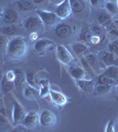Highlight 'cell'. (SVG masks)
<instances>
[{"label":"cell","mask_w":118,"mask_h":132,"mask_svg":"<svg viewBox=\"0 0 118 132\" xmlns=\"http://www.w3.org/2000/svg\"><path fill=\"white\" fill-rule=\"evenodd\" d=\"M27 50L28 46L25 38L20 35H16L8 41L6 46V54L11 59L19 60L26 56Z\"/></svg>","instance_id":"1"},{"label":"cell","mask_w":118,"mask_h":132,"mask_svg":"<svg viewBox=\"0 0 118 132\" xmlns=\"http://www.w3.org/2000/svg\"><path fill=\"white\" fill-rule=\"evenodd\" d=\"M36 14L41 19L42 22L43 23L44 27H54L55 25L58 24V21L60 20L56 14V12H49V11L46 10L37 9L36 10Z\"/></svg>","instance_id":"2"},{"label":"cell","mask_w":118,"mask_h":132,"mask_svg":"<svg viewBox=\"0 0 118 132\" xmlns=\"http://www.w3.org/2000/svg\"><path fill=\"white\" fill-rule=\"evenodd\" d=\"M56 56L60 63L64 65H70L73 62L74 58L72 53L64 45H57L56 50Z\"/></svg>","instance_id":"3"},{"label":"cell","mask_w":118,"mask_h":132,"mask_svg":"<svg viewBox=\"0 0 118 132\" xmlns=\"http://www.w3.org/2000/svg\"><path fill=\"white\" fill-rule=\"evenodd\" d=\"M57 122V116L50 110L45 109L39 114V124L42 128H51Z\"/></svg>","instance_id":"4"},{"label":"cell","mask_w":118,"mask_h":132,"mask_svg":"<svg viewBox=\"0 0 118 132\" xmlns=\"http://www.w3.org/2000/svg\"><path fill=\"white\" fill-rule=\"evenodd\" d=\"M39 124V114L35 110H31L29 112H27L25 118L20 122V125L25 127L26 129H32Z\"/></svg>","instance_id":"5"},{"label":"cell","mask_w":118,"mask_h":132,"mask_svg":"<svg viewBox=\"0 0 118 132\" xmlns=\"http://www.w3.org/2000/svg\"><path fill=\"white\" fill-rule=\"evenodd\" d=\"M19 20H20V15L16 9L12 7H8L4 10L2 13V21L4 24H16Z\"/></svg>","instance_id":"6"},{"label":"cell","mask_w":118,"mask_h":132,"mask_svg":"<svg viewBox=\"0 0 118 132\" xmlns=\"http://www.w3.org/2000/svg\"><path fill=\"white\" fill-rule=\"evenodd\" d=\"M23 26L27 30L31 32H36L44 27L43 23L42 22L41 19L37 15L27 17L23 22Z\"/></svg>","instance_id":"7"},{"label":"cell","mask_w":118,"mask_h":132,"mask_svg":"<svg viewBox=\"0 0 118 132\" xmlns=\"http://www.w3.org/2000/svg\"><path fill=\"white\" fill-rule=\"evenodd\" d=\"M72 11L70 7V0H64L62 3L57 5L56 8V14L60 20H66L72 15Z\"/></svg>","instance_id":"8"},{"label":"cell","mask_w":118,"mask_h":132,"mask_svg":"<svg viewBox=\"0 0 118 132\" xmlns=\"http://www.w3.org/2000/svg\"><path fill=\"white\" fill-rule=\"evenodd\" d=\"M26 114H27V111L25 108L19 103L18 101H13V108H12V122H13V125L20 124V122L25 118Z\"/></svg>","instance_id":"9"},{"label":"cell","mask_w":118,"mask_h":132,"mask_svg":"<svg viewBox=\"0 0 118 132\" xmlns=\"http://www.w3.org/2000/svg\"><path fill=\"white\" fill-rule=\"evenodd\" d=\"M49 97H50L51 101L53 102V104L56 107L58 108L64 107L69 102V98L66 97L61 92L50 90L49 91Z\"/></svg>","instance_id":"10"},{"label":"cell","mask_w":118,"mask_h":132,"mask_svg":"<svg viewBox=\"0 0 118 132\" xmlns=\"http://www.w3.org/2000/svg\"><path fill=\"white\" fill-rule=\"evenodd\" d=\"M98 58L100 60V65H101V63H103L106 67H108L109 65L115 64L118 57L109 50H102L98 54Z\"/></svg>","instance_id":"11"},{"label":"cell","mask_w":118,"mask_h":132,"mask_svg":"<svg viewBox=\"0 0 118 132\" xmlns=\"http://www.w3.org/2000/svg\"><path fill=\"white\" fill-rule=\"evenodd\" d=\"M72 31H73L72 27L66 23H58L54 29L56 35L61 39H66V38L70 37L72 34Z\"/></svg>","instance_id":"12"},{"label":"cell","mask_w":118,"mask_h":132,"mask_svg":"<svg viewBox=\"0 0 118 132\" xmlns=\"http://www.w3.org/2000/svg\"><path fill=\"white\" fill-rule=\"evenodd\" d=\"M53 46H54V42L51 40L40 39L38 41H36L35 45H34V48H35V51L37 54L42 55Z\"/></svg>","instance_id":"13"},{"label":"cell","mask_w":118,"mask_h":132,"mask_svg":"<svg viewBox=\"0 0 118 132\" xmlns=\"http://www.w3.org/2000/svg\"><path fill=\"white\" fill-rule=\"evenodd\" d=\"M68 71H69L70 75L72 77V78H74L76 81L85 79V77L87 76V71L83 67H80V66L76 64L70 65L68 68Z\"/></svg>","instance_id":"14"},{"label":"cell","mask_w":118,"mask_h":132,"mask_svg":"<svg viewBox=\"0 0 118 132\" xmlns=\"http://www.w3.org/2000/svg\"><path fill=\"white\" fill-rule=\"evenodd\" d=\"M85 60L87 61V63H88L91 70L93 71V73H95V74L100 73V71H101V65H100L98 56L93 54V53H89V54L85 55Z\"/></svg>","instance_id":"15"},{"label":"cell","mask_w":118,"mask_h":132,"mask_svg":"<svg viewBox=\"0 0 118 132\" xmlns=\"http://www.w3.org/2000/svg\"><path fill=\"white\" fill-rule=\"evenodd\" d=\"M76 85L79 88V90L85 93H91L92 92L94 91V88H95V83L93 79L85 78V79L78 80V81H76Z\"/></svg>","instance_id":"16"},{"label":"cell","mask_w":118,"mask_h":132,"mask_svg":"<svg viewBox=\"0 0 118 132\" xmlns=\"http://www.w3.org/2000/svg\"><path fill=\"white\" fill-rule=\"evenodd\" d=\"M70 4L72 12L75 14L80 15L86 10V3L85 0H70Z\"/></svg>","instance_id":"17"},{"label":"cell","mask_w":118,"mask_h":132,"mask_svg":"<svg viewBox=\"0 0 118 132\" xmlns=\"http://www.w3.org/2000/svg\"><path fill=\"white\" fill-rule=\"evenodd\" d=\"M72 47V50L74 52V54L76 56H78L79 57L84 56L87 54L88 52V45H86L85 43H84L82 42H74L73 44L70 45Z\"/></svg>","instance_id":"18"},{"label":"cell","mask_w":118,"mask_h":132,"mask_svg":"<svg viewBox=\"0 0 118 132\" xmlns=\"http://www.w3.org/2000/svg\"><path fill=\"white\" fill-rule=\"evenodd\" d=\"M93 35V34L92 33L90 27H84L80 31L78 36L79 42H82L84 43H85L86 45L90 44V40H91L92 36Z\"/></svg>","instance_id":"19"},{"label":"cell","mask_w":118,"mask_h":132,"mask_svg":"<svg viewBox=\"0 0 118 132\" xmlns=\"http://www.w3.org/2000/svg\"><path fill=\"white\" fill-rule=\"evenodd\" d=\"M14 71H15V79H14L15 87L18 90H20L21 86H23V84L26 81V74L20 69H16Z\"/></svg>","instance_id":"20"},{"label":"cell","mask_w":118,"mask_h":132,"mask_svg":"<svg viewBox=\"0 0 118 132\" xmlns=\"http://www.w3.org/2000/svg\"><path fill=\"white\" fill-rule=\"evenodd\" d=\"M17 8L21 12H28L34 9L35 4L32 0H18L16 2Z\"/></svg>","instance_id":"21"},{"label":"cell","mask_w":118,"mask_h":132,"mask_svg":"<svg viewBox=\"0 0 118 132\" xmlns=\"http://www.w3.org/2000/svg\"><path fill=\"white\" fill-rule=\"evenodd\" d=\"M0 33L5 36H14L18 33V27L15 24L5 25L0 27Z\"/></svg>","instance_id":"22"},{"label":"cell","mask_w":118,"mask_h":132,"mask_svg":"<svg viewBox=\"0 0 118 132\" xmlns=\"http://www.w3.org/2000/svg\"><path fill=\"white\" fill-rule=\"evenodd\" d=\"M96 84H103V85H108V86H117L118 83L117 81L115 80V78H110V77H108V76H105L103 74L99 76L98 79H97V82Z\"/></svg>","instance_id":"23"},{"label":"cell","mask_w":118,"mask_h":132,"mask_svg":"<svg viewBox=\"0 0 118 132\" xmlns=\"http://www.w3.org/2000/svg\"><path fill=\"white\" fill-rule=\"evenodd\" d=\"M90 28H91L92 33H93L94 35H97L98 37L100 38L101 42L104 41V40L107 38L106 32L103 30V28H102L100 25H99V24H93V25L91 26V27H90Z\"/></svg>","instance_id":"24"},{"label":"cell","mask_w":118,"mask_h":132,"mask_svg":"<svg viewBox=\"0 0 118 132\" xmlns=\"http://www.w3.org/2000/svg\"><path fill=\"white\" fill-rule=\"evenodd\" d=\"M118 26V14L115 15V17L112 16V18L110 19L109 20L107 21L105 24H103L101 26V27L103 28V30L105 32H109L110 30H112L115 27H116Z\"/></svg>","instance_id":"25"},{"label":"cell","mask_w":118,"mask_h":132,"mask_svg":"<svg viewBox=\"0 0 118 132\" xmlns=\"http://www.w3.org/2000/svg\"><path fill=\"white\" fill-rule=\"evenodd\" d=\"M104 7L107 12H108L111 16H115L118 14V5L115 2L112 1H106L104 2Z\"/></svg>","instance_id":"26"},{"label":"cell","mask_w":118,"mask_h":132,"mask_svg":"<svg viewBox=\"0 0 118 132\" xmlns=\"http://www.w3.org/2000/svg\"><path fill=\"white\" fill-rule=\"evenodd\" d=\"M1 87H2V91L5 93H9L15 87L14 81H10L7 78H5V76H3L1 79Z\"/></svg>","instance_id":"27"},{"label":"cell","mask_w":118,"mask_h":132,"mask_svg":"<svg viewBox=\"0 0 118 132\" xmlns=\"http://www.w3.org/2000/svg\"><path fill=\"white\" fill-rule=\"evenodd\" d=\"M101 74H103L105 76L110 77V78H118V66L115 64L109 65L108 67H106L105 71Z\"/></svg>","instance_id":"28"},{"label":"cell","mask_w":118,"mask_h":132,"mask_svg":"<svg viewBox=\"0 0 118 132\" xmlns=\"http://www.w3.org/2000/svg\"><path fill=\"white\" fill-rule=\"evenodd\" d=\"M95 91L98 94H107V93H110L113 89V86H108V85L103 84H96L95 86Z\"/></svg>","instance_id":"29"},{"label":"cell","mask_w":118,"mask_h":132,"mask_svg":"<svg viewBox=\"0 0 118 132\" xmlns=\"http://www.w3.org/2000/svg\"><path fill=\"white\" fill-rule=\"evenodd\" d=\"M112 18V16L107 12L106 11H103V12H100V13L97 15V21H98V24L102 26L103 24L107 22L108 20H109L110 19Z\"/></svg>","instance_id":"30"},{"label":"cell","mask_w":118,"mask_h":132,"mask_svg":"<svg viewBox=\"0 0 118 132\" xmlns=\"http://www.w3.org/2000/svg\"><path fill=\"white\" fill-rule=\"evenodd\" d=\"M35 72L28 71L26 74V82L27 85L32 87H36V82H35Z\"/></svg>","instance_id":"31"},{"label":"cell","mask_w":118,"mask_h":132,"mask_svg":"<svg viewBox=\"0 0 118 132\" xmlns=\"http://www.w3.org/2000/svg\"><path fill=\"white\" fill-rule=\"evenodd\" d=\"M108 50L112 52L114 55H115L118 57V39L114 40L113 42H111L108 44Z\"/></svg>","instance_id":"32"},{"label":"cell","mask_w":118,"mask_h":132,"mask_svg":"<svg viewBox=\"0 0 118 132\" xmlns=\"http://www.w3.org/2000/svg\"><path fill=\"white\" fill-rule=\"evenodd\" d=\"M49 85H46V86H40V90H39V96L41 98L47 97L49 95Z\"/></svg>","instance_id":"33"},{"label":"cell","mask_w":118,"mask_h":132,"mask_svg":"<svg viewBox=\"0 0 118 132\" xmlns=\"http://www.w3.org/2000/svg\"><path fill=\"white\" fill-rule=\"evenodd\" d=\"M8 41H9V39H8L7 36L2 35V34L0 35V50H3L4 48H6Z\"/></svg>","instance_id":"34"},{"label":"cell","mask_w":118,"mask_h":132,"mask_svg":"<svg viewBox=\"0 0 118 132\" xmlns=\"http://www.w3.org/2000/svg\"><path fill=\"white\" fill-rule=\"evenodd\" d=\"M105 131L106 132H115V122L114 121H109L108 123L107 124V127L105 129Z\"/></svg>","instance_id":"35"},{"label":"cell","mask_w":118,"mask_h":132,"mask_svg":"<svg viewBox=\"0 0 118 132\" xmlns=\"http://www.w3.org/2000/svg\"><path fill=\"white\" fill-rule=\"evenodd\" d=\"M7 113H6V110L4 108V109L0 110V122H7Z\"/></svg>","instance_id":"36"},{"label":"cell","mask_w":118,"mask_h":132,"mask_svg":"<svg viewBox=\"0 0 118 132\" xmlns=\"http://www.w3.org/2000/svg\"><path fill=\"white\" fill-rule=\"evenodd\" d=\"M101 42V40H100V37H98L97 35H93L91 38V40H90V44L89 45H96V44L100 43V42Z\"/></svg>","instance_id":"37"},{"label":"cell","mask_w":118,"mask_h":132,"mask_svg":"<svg viewBox=\"0 0 118 132\" xmlns=\"http://www.w3.org/2000/svg\"><path fill=\"white\" fill-rule=\"evenodd\" d=\"M5 78L10 81H14L15 79V71H8L5 73Z\"/></svg>","instance_id":"38"},{"label":"cell","mask_w":118,"mask_h":132,"mask_svg":"<svg viewBox=\"0 0 118 132\" xmlns=\"http://www.w3.org/2000/svg\"><path fill=\"white\" fill-rule=\"evenodd\" d=\"M108 35L111 36V37L115 38V40L118 39V26L116 27H115L114 29H112V30L108 32Z\"/></svg>","instance_id":"39"},{"label":"cell","mask_w":118,"mask_h":132,"mask_svg":"<svg viewBox=\"0 0 118 132\" xmlns=\"http://www.w3.org/2000/svg\"><path fill=\"white\" fill-rule=\"evenodd\" d=\"M89 1L91 5L93 6V7H98L103 3V0H89Z\"/></svg>","instance_id":"40"},{"label":"cell","mask_w":118,"mask_h":132,"mask_svg":"<svg viewBox=\"0 0 118 132\" xmlns=\"http://www.w3.org/2000/svg\"><path fill=\"white\" fill-rule=\"evenodd\" d=\"M30 39H31L32 41H36V40L38 39V33H36V32H32L31 35H30Z\"/></svg>","instance_id":"41"},{"label":"cell","mask_w":118,"mask_h":132,"mask_svg":"<svg viewBox=\"0 0 118 132\" xmlns=\"http://www.w3.org/2000/svg\"><path fill=\"white\" fill-rule=\"evenodd\" d=\"M38 84H39V86H46V85H49V83L47 79H41L38 82Z\"/></svg>","instance_id":"42"},{"label":"cell","mask_w":118,"mask_h":132,"mask_svg":"<svg viewBox=\"0 0 118 132\" xmlns=\"http://www.w3.org/2000/svg\"><path fill=\"white\" fill-rule=\"evenodd\" d=\"M50 1H51V3H53L54 5H59L60 3H62L64 0H50Z\"/></svg>","instance_id":"43"},{"label":"cell","mask_w":118,"mask_h":132,"mask_svg":"<svg viewBox=\"0 0 118 132\" xmlns=\"http://www.w3.org/2000/svg\"><path fill=\"white\" fill-rule=\"evenodd\" d=\"M32 1L34 2V4H35V5H40V4L43 3L45 0H32Z\"/></svg>","instance_id":"44"},{"label":"cell","mask_w":118,"mask_h":132,"mask_svg":"<svg viewBox=\"0 0 118 132\" xmlns=\"http://www.w3.org/2000/svg\"><path fill=\"white\" fill-rule=\"evenodd\" d=\"M2 78H3V74H2V71H0V82H1V79H2Z\"/></svg>","instance_id":"45"},{"label":"cell","mask_w":118,"mask_h":132,"mask_svg":"<svg viewBox=\"0 0 118 132\" xmlns=\"http://www.w3.org/2000/svg\"><path fill=\"white\" fill-rule=\"evenodd\" d=\"M117 5H118V0H117Z\"/></svg>","instance_id":"46"},{"label":"cell","mask_w":118,"mask_h":132,"mask_svg":"<svg viewBox=\"0 0 118 132\" xmlns=\"http://www.w3.org/2000/svg\"><path fill=\"white\" fill-rule=\"evenodd\" d=\"M0 2H1V0H0Z\"/></svg>","instance_id":"47"}]
</instances>
